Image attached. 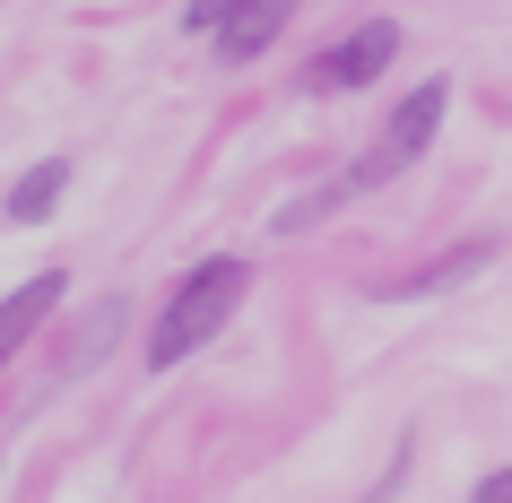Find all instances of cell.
Listing matches in <instances>:
<instances>
[{
	"label": "cell",
	"instance_id": "30bf717a",
	"mask_svg": "<svg viewBox=\"0 0 512 503\" xmlns=\"http://www.w3.org/2000/svg\"><path fill=\"white\" fill-rule=\"evenodd\" d=\"M235 9H243V0H183V35H209V44H217V27H226Z\"/></svg>",
	"mask_w": 512,
	"mask_h": 503
},
{
	"label": "cell",
	"instance_id": "ba28073f",
	"mask_svg": "<svg viewBox=\"0 0 512 503\" xmlns=\"http://www.w3.org/2000/svg\"><path fill=\"white\" fill-rule=\"evenodd\" d=\"M61 191H70V157H44V165H27V174L9 183V226H44V217L61 209Z\"/></svg>",
	"mask_w": 512,
	"mask_h": 503
},
{
	"label": "cell",
	"instance_id": "7a4b0ae2",
	"mask_svg": "<svg viewBox=\"0 0 512 503\" xmlns=\"http://www.w3.org/2000/svg\"><path fill=\"white\" fill-rule=\"evenodd\" d=\"M443 113H452V87H443V79H417V87H408V105L391 113V122H382V139H374V148H365L356 165H339L356 200H365V191H382V183H400L408 165H417V157L434 148Z\"/></svg>",
	"mask_w": 512,
	"mask_h": 503
},
{
	"label": "cell",
	"instance_id": "3957f363",
	"mask_svg": "<svg viewBox=\"0 0 512 503\" xmlns=\"http://www.w3.org/2000/svg\"><path fill=\"white\" fill-rule=\"evenodd\" d=\"M400 44H408L400 18H365L356 35H339V44H330L313 70H304V87H313V96H356V87H374L382 70L400 61Z\"/></svg>",
	"mask_w": 512,
	"mask_h": 503
},
{
	"label": "cell",
	"instance_id": "52a82bcc",
	"mask_svg": "<svg viewBox=\"0 0 512 503\" xmlns=\"http://www.w3.org/2000/svg\"><path fill=\"white\" fill-rule=\"evenodd\" d=\"M287 18H296V0H243L235 18L217 27V61H226V70H243V61H261V53L278 44V35H287Z\"/></svg>",
	"mask_w": 512,
	"mask_h": 503
},
{
	"label": "cell",
	"instance_id": "6da1fadb",
	"mask_svg": "<svg viewBox=\"0 0 512 503\" xmlns=\"http://www.w3.org/2000/svg\"><path fill=\"white\" fill-rule=\"evenodd\" d=\"M243 295H252V261L243 252H209L200 269H183L174 295H165V313H157V330H148V373H174L183 356H200L243 313Z\"/></svg>",
	"mask_w": 512,
	"mask_h": 503
},
{
	"label": "cell",
	"instance_id": "277c9868",
	"mask_svg": "<svg viewBox=\"0 0 512 503\" xmlns=\"http://www.w3.org/2000/svg\"><path fill=\"white\" fill-rule=\"evenodd\" d=\"M495 252L504 243L495 235H460V243H443L434 261H417V269H400V278H382V304H426V295H452V287H469V278H486L495 269Z\"/></svg>",
	"mask_w": 512,
	"mask_h": 503
},
{
	"label": "cell",
	"instance_id": "8992f818",
	"mask_svg": "<svg viewBox=\"0 0 512 503\" xmlns=\"http://www.w3.org/2000/svg\"><path fill=\"white\" fill-rule=\"evenodd\" d=\"M61 295H70V278H61V269H35L27 287L0 295V373H9V356H18V347H27L35 330L61 313Z\"/></svg>",
	"mask_w": 512,
	"mask_h": 503
},
{
	"label": "cell",
	"instance_id": "9c48e42d",
	"mask_svg": "<svg viewBox=\"0 0 512 503\" xmlns=\"http://www.w3.org/2000/svg\"><path fill=\"white\" fill-rule=\"evenodd\" d=\"M348 200H356V191H348V174H330V183H313L304 200H287V209L270 217V235H313V226H322V217H339Z\"/></svg>",
	"mask_w": 512,
	"mask_h": 503
},
{
	"label": "cell",
	"instance_id": "8fae6325",
	"mask_svg": "<svg viewBox=\"0 0 512 503\" xmlns=\"http://www.w3.org/2000/svg\"><path fill=\"white\" fill-rule=\"evenodd\" d=\"M469 503H512V469H495V477H478V486H469Z\"/></svg>",
	"mask_w": 512,
	"mask_h": 503
},
{
	"label": "cell",
	"instance_id": "5b68a950",
	"mask_svg": "<svg viewBox=\"0 0 512 503\" xmlns=\"http://www.w3.org/2000/svg\"><path fill=\"white\" fill-rule=\"evenodd\" d=\"M131 330V295H96L70 330H53V382H87L113 356V339Z\"/></svg>",
	"mask_w": 512,
	"mask_h": 503
}]
</instances>
